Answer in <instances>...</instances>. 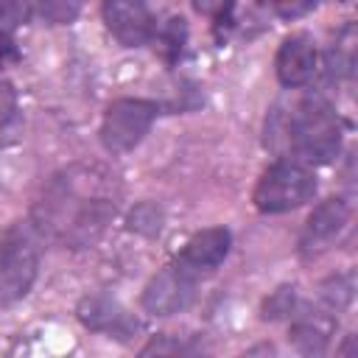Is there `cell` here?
Returning a JSON list of instances; mask_svg holds the SVG:
<instances>
[{
  "instance_id": "13",
  "label": "cell",
  "mask_w": 358,
  "mask_h": 358,
  "mask_svg": "<svg viewBox=\"0 0 358 358\" xmlns=\"http://www.w3.org/2000/svg\"><path fill=\"white\" fill-rule=\"evenodd\" d=\"M36 17H42L50 25H67L78 17L84 0H31Z\"/></svg>"
},
{
  "instance_id": "19",
  "label": "cell",
  "mask_w": 358,
  "mask_h": 358,
  "mask_svg": "<svg viewBox=\"0 0 358 358\" xmlns=\"http://www.w3.org/2000/svg\"><path fill=\"white\" fill-rule=\"evenodd\" d=\"M232 6H235V0H193V8L204 17H224Z\"/></svg>"
},
{
  "instance_id": "2",
  "label": "cell",
  "mask_w": 358,
  "mask_h": 358,
  "mask_svg": "<svg viewBox=\"0 0 358 358\" xmlns=\"http://www.w3.org/2000/svg\"><path fill=\"white\" fill-rule=\"evenodd\" d=\"M313 193H316V176L299 162L280 159L263 171L252 199L260 213H288L310 201Z\"/></svg>"
},
{
  "instance_id": "3",
  "label": "cell",
  "mask_w": 358,
  "mask_h": 358,
  "mask_svg": "<svg viewBox=\"0 0 358 358\" xmlns=\"http://www.w3.org/2000/svg\"><path fill=\"white\" fill-rule=\"evenodd\" d=\"M157 103L145 98H120L109 103L103 120H101V145L109 154H126L131 151L151 129L157 117Z\"/></svg>"
},
{
  "instance_id": "14",
  "label": "cell",
  "mask_w": 358,
  "mask_h": 358,
  "mask_svg": "<svg viewBox=\"0 0 358 358\" xmlns=\"http://www.w3.org/2000/svg\"><path fill=\"white\" fill-rule=\"evenodd\" d=\"M31 17V0H3L0 3V45Z\"/></svg>"
},
{
  "instance_id": "15",
  "label": "cell",
  "mask_w": 358,
  "mask_h": 358,
  "mask_svg": "<svg viewBox=\"0 0 358 358\" xmlns=\"http://www.w3.org/2000/svg\"><path fill=\"white\" fill-rule=\"evenodd\" d=\"M296 310V288L294 285H282L277 288L266 302H263V319H282L291 316Z\"/></svg>"
},
{
  "instance_id": "9",
  "label": "cell",
  "mask_w": 358,
  "mask_h": 358,
  "mask_svg": "<svg viewBox=\"0 0 358 358\" xmlns=\"http://www.w3.org/2000/svg\"><path fill=\"white\" fill-rule=\"evenodd\" d=\"M78 319L98 333L115 336V338H129L137 330V322L129 316L126 308H120L109 296H87L78 305Z\"/></svg>"
},
{
  "instance_id": "8",
  "label": "cell",
  "mask_w": 358,
  "mask_h": 358,
  "mask_svg": "<svg viewBox=\"0 0 358 358\" xmlns=\"http://www.w3.org/2000/svg\"><path fill=\"white\" fill-rule=\"evenodd\" d=\"M229 243H232V235L229 229L224 227H213V229H201L196 232L182 255H179V266H185L187 271L193 274H201V271H213L224 263V257L229 255Z\"/></svg>"
},
{
  "instance_id": "4",
  "label": "cell",
  "mask_w": 358,
  "mask_h": 358,
  "mask_svg": "<svg viewBox=\"0 0 358 358\" xmlns=\"http://www.w3.org/2000/svg\"><path fill=\"white\" fill-rule=\"evenodd\" d=\"M39 268V255L25 232H11L0 246V305H14L22 299Z\"/></svg>"
},
{
  "instance_id": "6",
  "label": "cell",
  "mask_w": 358,
  "mask_h": 358,
  "mask_svg": "<svg viewBox=\"0 0 358 358\" xmlns=\"http://www.w3.org/2000/svg\"><path fill=\"white\" fill-rule=\"evenodd\" d=\"M101 17L123 48H140L154 36V17L145 0H103Z\"/></svg>"
},
{
  "instance_id": "11",
  "label": "cell",
  "mask_w": 358,
  "mask_h": 358,
  "mask_svg": "<svg viewBox=\"0 0 358 358\" xmlns=\"http://www.w3.org/2000/svg\"><path fill=\"white\" fill-rule=\"evenodd\" d=\"M336 330V319L330 313H302L291 327V341L305 355H322L330 344V336Z\"/></svg>"
},
{
  "instance_id": "1",
  "label": "cell",
  "mask_w": 358,
  "mask_h": 358,
  "mask_svg": "<svg viewBox=\"0 0 358 358\" xmlns=\"http://www.w3.org/2000/svg\"><path fill=\"white\" fill-rule=\"evenodd\" d=\"M291 148L296 157L313 165L336 159L341 148V120L330 101L322 95H308L291 117Z\"/></svg>"
},
{
  "instance_id": "12",
  "label": "cell",
  "mask_w": 358,
  "mask_h": 358,
  "mask_svg": "<svg viewBox=\"0 0 358 358\" xmlns=\"http://www.w3.org/2000/svg\"><path fill=\"white\" fill-rule=\"evenodd\" d=\"M20 129V106L17 90L8 81H0V145L11 143Z\"/></svg>"
},
{
  "instance_id": "17",
  "label": "cell",
  "mask_w": 358,
  "mask_h": 358,
  "mask_svg": "<svg viewBox=\"0 0 358 358\" xmlns=\"http://www.w3.org/2000/svg\"><path fill=\"white\" fill-rule=\"evenodd\" d=\"M350 296H352V282H350V277H336V280H330V285L324 288V299H327L333 308H344V305L350 302Z\"/></svg>"
},
{
  "instance_id": "5",
  "label": "cell",
  "mask_w": 358,
  "mask_h": 358,
  "mask_svg": "<svg viewBox=\"0 0 358 358\" xmlns=\"http://www.w3.org/2000/svg\"><path fill=\"white\" fill-rule=\"evenodd\" d=\"M196 291V274L185 266H165L143 291V308L154 316H171L190 305Z\"/></svg>"
},
{
  "instance_id": "7",
  "label": "cell",
  "mask_w": 358,
  "mask_h": 358,
  "mask_svg": "<svg viewBox=\"0 0 358 358\" xmlns=\"http://www.w3.org/2000/svg\"><path fill=\"white\" fill-rule=\"evenodd\" d=\"M316 42L310 34H291L282 39L277 59H274V70L282 87H302L313 78L316 73Z\"/></svg>"
},
{
  "instance_id": "16",
  "label": "cell",
  "mask_w": 358,
  "mask_h": 358,
  "mask_svg": "<svg viewBox=\"0 0 358 358\" xmlns=\"http://www.w3.org/2000/svg\"><path fill=\"white\" fill-rule=\"evenodd\" d=\"M129 229L154 238V235H159V229H162V213H159L154 204H140V207H134L131 215H129Z\"/></svg>"
},
{
  "instance_id": "10",
  "label": "cell",
  "mask_w": 358,
  "mask_h": 358,
  "mask_svg": "<svg viewBox=\"0 0 358 358\" xmlns=\"http://www.w3.org/2000/svg\"><path fill=\"white\" fill-rule=\"evenodd\" d=\"M350 221V204L344 199H327L322 201L310 215H308V224H305V235H302V246L305 249H313V246H322L327 243L330 238H336L344 224Z\"/></svg>"
},
{
  "instance_id": "18",
  "label": "cell",
  "mask_w": 358,
  "mask_h": 358,
  "mask_svg": "<svg viewBox=\"0 0 358 358\" xmlns=\"http://www.w3.org/2000/svg\"><path fill=\"white\" fill-rule=\"evenodd\" d=\"M319 0H277V14L285 17V20H294V17H302L308 14L310 8H316Z\"/></svg>"
}]
</instances>
